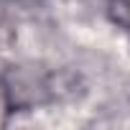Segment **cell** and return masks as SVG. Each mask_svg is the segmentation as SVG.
Instances as JSON below:
<instances>
[{"instance_id": "1", "label": "cell", "mask_w": 130, "mask_h": 130, "mask_svg": "<svg viewBox=\"0 0 130 130\" xmlns=\"http://www.w3.org/2000/svg\"><path fill=\"white\" fill-rule=\"evenodd\" d=\"M127 5H130V0H127Z\"/></svg>"}]
</instances>
